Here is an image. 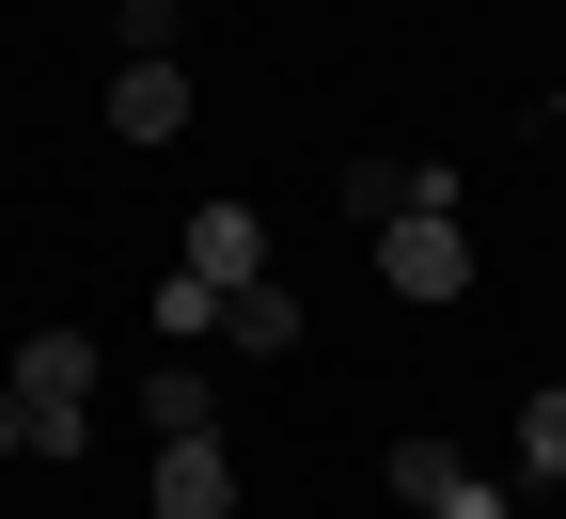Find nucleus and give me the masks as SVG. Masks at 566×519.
I'll list each match as a JSON object with an SVG mask.
<instances>
[{
  "label": "nucleus",
  "instance_id": "nucleus-6",
  "mask_svg": "<svg viewBox=\"0 0 566 519\" xmlns=\"http://www.w3.org/2000/svg\"><path fill=\"white\" fill-rule=\"evenodd\" d=\"M158 519H237V457H221V425H205V440H158Z\"/></svg>",
  "mask_w": 566,
  "mask_h": 519
},
{
  "label": "nucleus",
  "instance_id": "nucleus-4",
  "mask_svg": "<svg viewBox=\"0 0 566 519\" xmlns=\"http://www.w3.org/2000/svg\"><path fill=\"white\" fill-rule=\"evenodd\" d=\"M174 268L237 300V283H268V220H252V205H189V252H174Z\"/></svg>",
  "mask_w": 566,
  "mask_h": 519
},
{
  "label": "nucleus",
  "instance_id": "nucleus-11",
  "mask_svg": "<svg viewBox=\"0 0 566 519\" xmlns=\"http://www.w3.org/2000/svg\"><path fill=\"white\" fill-rule=\"evenodd\" d=\"M221 331V283H189V268H158V346H205Z\"/></svg>",
  "mask_w": 566,
  "mask_h": 519
},
{
  "label": "nucleus",
  "instance_id": "nucleus-8",
  "mask_svg": "<svg viewBox=\"0 0 566 519\" xmlns=\"http://www.w3.org/2000/svg\"><path fill=\"white\" fill-rule=\"evenodd\" d=\"M142 409H158V440H205V425H221V378H205V362L174 346V362H158V394H142Z\"/></svg>",
  "mask_w": 566,
  "mask_h": 519
},
{
  "label": "nucleus",
  "instance_id": "nucleus-10",
  "mask_svg": "<svg viewBox=\"0 0 566 519\" xmlns=\"http://www.w3.org/2000/svg\"><path fill=\"white\" fill-rule=\"evenodd\" d=\"M409 189H424V158H346V220H409Z\"/></svg>",
  "mask_w": 566,
  "mask_h": 519
},
{
  "label": "nucleus",
  "instance_id": "nucleus-13",
  "mask_svg": "<svg viewBox=\"0 0 566 519\" xmlns=\"http://www.w3.org/2000/svg\"><path fill=\"white\" fill-rule=\"evenodd\" d=\"M0 457H32V394L17 378H0Z\"/></svg>",
  "mask_w": 566,
  "mask_h": 519
},
{
  "label": "nucleus",
  "instance_id": "nucleus-1",
  "mask_svg": "<svg viewBox=\"0 0 566 519\" xmlns=\"http://www.w3.org/2000/svg\"><path fill=\"white\" fill-rule=\"evenodd\" d=\"M17 394H32V457H80V409H95V331H32V346H17Z\"/></svg>",
  "mask_w": 566,
  "mask_h": 519
},
{
  "label": "nucleus",
  "instance_id": "nucleus-9",
  "mask_svg": "<svg viewBox=\"0 0 566 519\" xmlns=\"http://www.w3.org/2000/svg\"><path fill=\"white\" fill-rule=\"evenodd\" d=\"M520 473H535V488H566V378H535V394H520Z\"/></svg>",
  "mask_w": 566,
  "mask_h": 519
},
{
  "label": "nucleus",
  "instance_id": "nucleus-5",
  "mask_svg": "<svg viewBox=\"0 0 566 519\" xmlns=\"http://www.w3.org/2000/svg\"><path fill=\"white\" fill-rule=\"evenodd\" d=\"M111 142H189V63H111Z\"/></svg>",
  "mask_w": 566,
  "mask_h": 519
},
{
  "label": "nucleus",
  "instance_id": "nucleus-2",
  "mask_svg": "<svg viewBox=\"0 0 566 519\" xmlns=\"http://www.w3.org/2000/svg\"><path fill=\"white\" fill-rule=\"evenodd\" d=\"M394 504H409V519H520V504L488 488V473L457 457L441 425H409V440H394Z\"/></svg>",
  "mask_w": 566,
  "mask_h": 519
},
{
  "label": "nucleus",
  "instance_id": "nucleus-3",
  "mask_svg": "<svg viewBox=\"0 0 566 519\" xmlns=\"http://www.w3.org/2000/svg\"><path fill=\"white\" fill-rule=\"evenodd\" d=\"M378 283L394 300H457L472 283V220H378Z\"/></svg>",
  "mask_w": 566,
  "mask_h": 519
},
{
  "label": "nucleus",
  "instance_id": "nucleus-12",
  "mask_svg": "<svg viewBox=\"0 0 566 519\" xmlns=\"http://www.w3.org/2000/svg\"><path fill=\"white\" fill-rule=\"evenodd\" d=\"M111 32H126V63H174V0H111Z\"/></svg>",
  "mask_w": 566,
  "mask_h": 519
},
{
  "label": "nucleus",
  "instance_id": "nucleus-7",
  "mask_svg": "<svg viewBox=\"0 0 566 519\" xmlns=\"http://www.w3.org/2000/svg\"><path fill=\"white\" fill-rule=\"evenodd\" d=\"M205 346H237V362H283V346H300V300H283V283H237Z\"/></svg>",
  "mask_w": 566,
  "mask_h": 519
}]
</instances>
